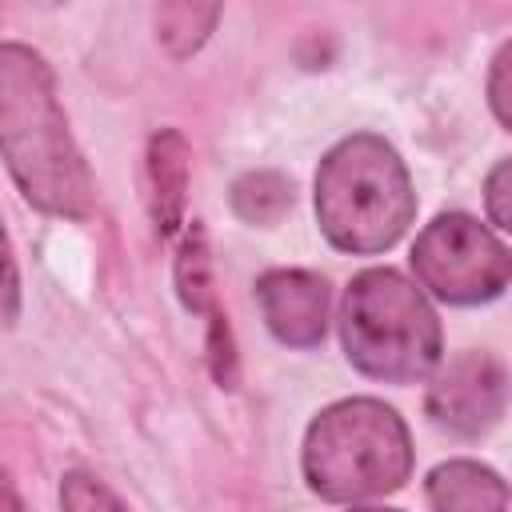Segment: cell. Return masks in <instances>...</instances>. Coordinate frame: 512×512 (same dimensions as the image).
<instances>
[{
	"instance_id": "6da1fadb",
	"label": "cell",
	"mask_w": 512,
	"mask_h": 512,
	"mask_svg": "<svg viewBox=\"0 0 512 512\" xmlns=\"http://www.w3.org/2000/svg\"><path fill=\"white\" fill-rule=\"evenodd\" d=\"M0 160L36 212L72 224L96 212V180L68 128L56 72L20 40L0 44Z\"/></svg>"
},
{
	"instance_id": "7a4b0ae2",
	"label": "cell",
	"mask_w": 512,
	"mask_h": 512,
	"mask_svg": "<svg viewBox=\"0 0 512 512\" xmlns=\"http://www.w3.org/2000/svg\"><path fill=\"white\" fill-rule=\"evenodd\" d=\"M316 224L336 252L380 256L416 220V188L404 156L376 132L336 140L312 180Z\"/></svg>"
},
{
	"instance_id": "3957f363",
	"label": "cell",
	"mask_w": 512,
	"mask_h": 512,
	"mask_svg": "<svg viewBox=\"0 0 512 512\" xmlns=\"http://www.w3.org/2000/svg\"><path fill=\"white\" fill-rule=\"evenodd\" d=\"M412 432L376 396H344L320 408L300 444V472L328 504H372L412 480Z\"/></svg>"
},
{
	"instance_id": "277c9868",
	"label": "cell",
	"mask_w": 512,
	"mask_h": 512,
	"mask_svg": "<svg viewBox=\"0 0 512 512\" xmlns=\"http://www.w3.org/2000/svg\"><path fill=\"white\" fill-rule=\"evenodd\" d=\"M340 348L368 380L416 384L444 360V332L416 280L396 268H364L340 300Z\"/></svg>"
},
{
	"instance_id": "5b68a950",
	"label": "cell",
	"mask_w": 512,
	"mask_h": 512,
	"mask_svg": "<svg viewBox=\"0 0 512 512\" xmlns=\"http://www.w3.org/2000/svg\"><path fill=\"white\" fill-rule=\"evenodd\" d=\"M416 284L452 308L500 300L512 280V252L504 236L468 212H440L412 240Z\"/></svg>"
},
{
	"instance_id": "8992f818",
	"label": "cell",
	"mask_w": 512,
	"mask_h": 512,
	"mask_svg": "<svg viewBox=\"0 0 512 512\" xmlns=\"http://www.w3.org/2000/svg\"><path fill=\"white\" fill-rule=\"evenodd\" d=\"M508 404V372L492 352H456L452 360H440L428 376L424 412L428 420L448 432L476 440L492 432Z\"/></svg>"
},
{
	"instance_id": "52a82bcc",
	"label": "cell",
	"mask_w": 512,
	"mask_h": 512,
	"mask_svg": "<svg viewBox=\"0 0 512 512\" xmlns=\"http://www.w3.org/2000/svg\"><path fill=\"white\" fill-rule=\"evenodd\" d=\"M256 304L264 316V328L276 344L308 352L328 332V308L332 292L320 272L308 268H268L256 280Z\"/></svg>"
},
{
	"instance_id": "ba28073f",
	"label": "cell",
	"mask_w": 512,
	"mask_h": 512,
	"mask_svg": "<svg viewBox=\"0 0 512 512\" xmlns=\"http://www.w3.org/2000/svg\"><path fill=\"white\" fill-rule=\"evenodd\" d=\"M188 180H192V148L180 128H156L144 144V200L148 220L160 240H176L184 228L188 208Z\"/></svg>"
},
{
	"instance_id": "9c48e42d",
	"label": "cell",
	"mask_w": 512,
	"mask_h": 512,
	"mask_svg": "<svg viewBox=\"0 0 512 512\" xmlns=\"http://www.w3.org/2000/svg\"><path fill=\"white\" fill-rule=\"evenodd\" d=\"M424 504L432 512H504L512 492L496 468L456 456L424 476Z\"/></svg>"
},
{
	"instance_id": "30bf717a",
	"label": "cell",
	"mask_w": 512,
	"mask_h": 512,
	"mask_svg": "<svg viewBox=\"0 0 512 512\" xmlns=\"http://www.w3.org/2000/svg\"><path fill=\"white\" fill-rule=\"evenodd\" d=\"M172 284H176V296H180L184 312H192L200 320L220 312L216 276H212V248H208L204 220H184L180 240H176V260H172Z\"/></svg>"
},
{
	"instance_id": "8fae6325",
	"label": "cell",
	"mask_w": 512,
	"mask_h": 512,
	"mask_svg": "<svg viewBox=\"0 0 512 512\" xmlns=\"http://www.w3.org/2000/svg\"><path fill=\"white\" fill-rule=\"evenodd\" d=\"M220 12H224V0H156L152 28H156L160 48L172 60L196 56L212 40Z\"/></svg>"
},
{
	"instance_id": "7c38bea8",
	"label": "cell",
	"mask_w": 512,
	"mask_h": 512,
	"mask_svg": "<svg viewBox=\"0 0 512 512\" xmlns=\"http://www.w3.org/2000/svg\"><path fill=\"white\" fill-rule=\"evenodd\" d=\"M228 204L232 212L252 224V228H272L284 220V212H292L296 204V184L276 172V168H252V172H240L228 188Z\"/></svg>"
},
{
	"instance_id": "4fadbf2b",
	"label": "cell",
	"mask_w": 512,
	"mask_h": 512,
	"mask_svg": "<svg viewBox=\"0 0 512 512\" xmlns=\"http://www.w3.org/2000/svg\"><path fill=\"white\" fill-rule=\"evenodd\" d=\"M60 508H68V512H100V508L124 512L128 500L120 492H112L100 476H92L84 468H72V472L60 476Z\"/></svg>"
},
{
	"instance_id": "5bb4252c",
	"label": "cell",
	"mask_w": 512,
	"mask_h": 512,
	"mask_svg": "<svg viewBox=\"0 0 512 512\" xmlns=\"http://www.w3.org/2000/svg\"><path fill=\"white\" fill-rule=\"evenodd\" d=\"M484 212L500 236L512 228V160L508 156H500L484 180Z\"/></svg>"
},
{
	"instance_id": "9a60e30c",
	"label": "cell",
	"mask_w": 512,
	"mask_h": 512,
	"mask_svg": "<svg viewBox=\"0 0 512 512\" xmlns=\"http://www.w3.org/2000/svg\"><path fill=\"white\" fill-rule=\"evenodd\" d=\"M20 264H16V252H12V240H8V228H4V212H0V324L12 328L20 320Z\"/></svg>"
},
{
	"instance_id": "2e32d148",
	"label": "cell",
	"mask_w": 512,
	"mask_h": 512,
	"mask_svg": "<svg viewBox=\"0 0 512 512\" xmlns=\"http://www.w3.org/2000/svg\"><path fill=\"white\" fill-rule=\"evenodd\" d=\"M508 64H512V44L504 40V44L492 52V60H488V80H484V88H488V108H492V116H496V124H500L504 132H512V104H508Z\"/></svg>"
},
{
	"instance_id": "e0dca14e",
	"label": "cell",
	"mask_w": 512,
	"mask_h": 512,
	"mask_svg": "<svg viewBox=\"0 0 512 512\" xmlns=\"http://www.w3.org/2000/svg\"><path fill=\"white\" fill-rule=\"evenodd\" d=\"M0 508H12V512H20L24 508V496L12 488V480H8V472L0 468Z\"/></svg>"
}]
</instances>
